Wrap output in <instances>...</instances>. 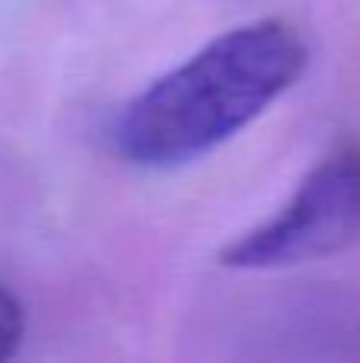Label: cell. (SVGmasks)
<instances>
[{
	"label": "cell",
	"instance_id": "obj_2",
	"mask_svg": "<svg viewBox=\"0 0 360 363\" xmlns=\"http://www.w3.org/2000/svg\"><path fill=\"white\" fill-rule=\"evenodd\" d=\"M360 242V150L325 157L291 204L220 252L227 268L268 271L319 262Z\"/></svg>",
	"mask_w": 360,
	"mask_h": 363
},
{
	"label": "cell",
	"instance_id": "obj_1",
	"mask_svg": "<svg viewBox=\"0 0 360 363\" xmlns=\"http://www.w3.org/2000/svg\"><path fill=\"white\" fill-rule=\"evenodd\" d=\"M306 61V42L281 19L223 32L128 102L115 147L134 166L189 163L252 125L300 80Z\"/></svg>",
	"mask_w": 360,
	"mask_h": 363
},
{
	"label": "cell",
	"instance_id": "obj_3",
	"mask_svg": "<svg viewBox=\"0 0 360 363\" xmlns=\"http://www.w3.org/2000/svg\"><path fill=\"white\" fill-rule=\"evenodd\" d=\"M23 306L6 287H0V360H10L23 341Z\"/></svg>",
	"mask_w": 360,
	"mask_h": 363
}]
</instances>
